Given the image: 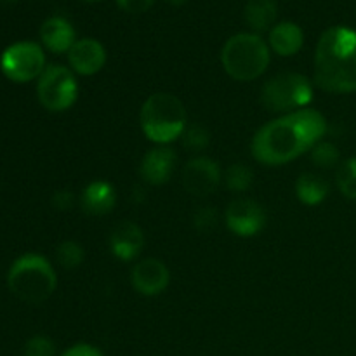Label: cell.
I'll return each instance as SVG.
<instances>
[{"label":"cell","instance_id":"11","mask_svg":"<svg viewBox=\"0 0 356 356\" xmlns=\"http://www.w3.org/2000/svg\"><path fill=\"white\" fill-rule=\"evenodd\" d=\"M68 61L72 72L76 75H96L106 65V51L96 38H80L70 49Z\"/></svg>","mask_w":356,"mask_h":356},{"label":"cell","instance_id":"27","mask_svg":"<svg viewBox=\"0 0 356 356\" xmlns=\"http://www.w3.org/2000/svg\"><path fill=\"white\" fill-rule=\"evenodd\" d=\"M118 7L129 14L146 13L155 3V0H117Z\"/></svg>","mask_w":356,"mask_h":356},{"label":"cell","instance_id":"13","mask_svg":"<svg viewBox=\"0 0 356 356\" xmlns=\"http://www.w3.org/2000/svg\"><path fill=\"white\" fill-rule=\"evenodd\" d=\"M177 155L172 148L167 146H159L153 148L143 156L141 165H139V174L145 183L152 184V186H162V184L169 183L172 177L174 169H176Z\"/></svg>","mask_w":356,"mask_h":356},{"label":"cell","instance_id":"3","mask_svg":"<svg viewBox=\"0 0 356 356\" xmlns=\"http://www.w3.org/2000/svg\"><path fill=\"white\" fill-rule=\"evenodd\" d=\"M139 124L146 138L156 145H169L181 138L186 125V110L179 97L170 92H155L143 103Z\"/></svg>","mask_w":356,"mask_h":356},{"label":"cell","instance_id":"28","mask_svg":"<svg viewBox=\"0 0 356 356\" xmlns=\"http://www.w3.org/2000/svg\"><path fill=\"white\" fill-rule=\"evenodd\" d=\"M52 205L59 211H68L75 205V195L68 190H63V191H56L54 197H52Z\"/></svg>","mask_w":356,"mask_h":356},{"label":"cell","instance_id":"10","mask_svg":"<svg viewBox=\"0 0 356 356\" xmlns=\"http://www.w3.org/2000/svg\"><path fill=\"white\" fill-rule=\"evenodd\" d=\"M226 226L232 233L238 236H254L264 228L266 214L256 200L238 198L232 202L226 209Z\"/></svg>","mask_w":356,"mask_h":356},{"label":"cell","instance_id":"19","mask_svg":"<svg viewBox=\"0 0 356 356\" xmlns=\"http://www.w3.org/2000/svg\"><path fill=\"white\" fill-rule=\"evenodd\" d=\"M296 195L302 204L318 205L329 195V183L318 174L305 172L296 181Z\"/></svg>","mask_w":356,"mask_h":356},{"label":"cell","instance_id":"4","mask_svg":"<svg viewBox=\"0 0 356 356\" xmlns=\"http://www.w3.org/2000/svg\"><path fill=\"white\" fill-rule=\"evenodd\" d=\"M7 285L21 301L28 305H40L54 294L58 278L52 264L44 256L24 254L10 266Z\"/></svg>","mask_w":356,"mask_h":356},{"label":"cell","instance_id":"23","mask_svg":"<svg viewBox=\"0 0 356 356\" xmlns=\"http://www.w3.org/2000/svg\"><path fill=\"white\" fill-rule=\"evenodd\" d=\"M312 160L316 167L320 169H330V167H336L341 160L339 148L332 143L320 141L315 148L312 149Z\"/></svg>","mask_w":356,"mask_h":356},{"label":"cell","instance_id":"32","mask_svg":"<svg viewBox=\"0 0 356 356\" xmlns=\"http://www.w3.org/2000/svg\"><path fill=\"white\" fill-rule=\"evenodd\" d=\"M83 2H90V3H92V2H101V0H83Z\"/></svg>","mask_w":356,"mask_h":356},{"label":"cell","instance_id":"8","mask_svg":"<svg viewBox=\"0 0 356 356\" xmlns=\"http://www.w3.org/2000/svg\"><path fill=\"white\" fill-rule=\"evenodd\" d=\"M44 49L35 42H16L0 56V70L9 80L17 83L30 82L44 73Z\"/></svg>","mask_w":356,"mask_h":356},{"label":"cell","instance_id":"9","mask_svg":"<svg viewBox=\"0 0 356 356\" xmlns=\"http://www.w3.org/2000/svg\"><path fill=\"white\" fill-rule=\"evenodd\" d=\"M221 184V169L209 156L191 159L183 169V186L193 197L212 195Z\"/></svg>","mask_w":356,"mask_h":356},{"label":"cell","instance_id":"17","mask_svg":"<svg viewBox=\"0 0 356 356\" xmlns=\"http://www.w3.org/2000/svg\"><path fill=\"white\" fill-rule=\"evenodd\" d=\"M268 42H270L271 51L277 52L282 58H289L301 51L302 44H305V33L299 24L284 21L271 28Z\"/></svg>","mask_w":356,"mask_h":356},{"label":"cell","instance_id":"2","mask_svg":"<svg viewBox=\"0 0 356 356\" xmlns=\"http://www.w3.org/2000/svg\"><path fill=\"white\" fill-rule=\"evenodd\" d=\"M313 82L325 92H356V31L332 26L320 37L315 49Z\"/></svg>","mask_w":356,"mask_h":356},{"label":"cell","instance_id":"29","mask_svg":"<svg viewBox=\"0 0 356 356\" xmlns=\"http://www.w3.org/2000/svg\"><path fill=\"white\" fill-rule=\"evenodd\" d=\"M61 356H104L97 350L96 346H90V344H75V346L68 348Z\"/></svg>","mask_w":356,"mask_h":356},{"label":"cell","instance_id":"25","mask_svg":"<svg viewBox=\"0 0 356 356\" xmlns=\"http://www.w3.org/2000/svg\"><path fill=\"white\" fill-rule=\"evenodd\" d=\"M218 221H219V214L212 205L197 209L193 214V226L195 229L200 233H211L212 229L218 226Z\"/></svg>","mask_w":356,"mask_h":356},{"label":"cell","instance_id":"1","mask_svg":"<svg viewBox=\"0 0 356 356\" xmlns=\"http://www.w3.org/2000/svg\"><path fill=\"white\" fill-rule=\"evenodd\" d=\"M325 132V117L318 110L302 108L263 125L252 138L250 152L264 165H284L315 148Z\"/></svg>","mask_w":356,"mask_h":356},{"label":"cell","instance_id":"15","mask_svg":"<svg viewBox=\"0 0 356 356\" xmlns=\"http://www.w3.org/2000/svg\"><path fill=\"white\" fill-rule=\"evenodd\" d=\"M40 40L44 47L54 54L70 52V49L76 42L75 28L65 17H49L40 26Z\"/></svg>","mask_w":356,"mask_h":356},{"label":"cell","instance_id":"31","mask_svg":"<svg viewBox=\"0 0 356 356\" xmlns=\"http://www.w3.org/2000/svg\"><path fill=\"white\" fill-rule=\"evenodd\" d=\"M2 3H7V6H13V3H16L17 0H0Z\"/></svg>","mask_w":356,"mask_h":356},{"label":"cell","instance_id":"14","mask_svg":"<svg viewBox=\"0 0 356 356\" xmlns=\"http://www.w3.org/2000/svg\"><path fill=\"white\" fill-rule=\"evenodd\" d=\"M145 247V235L136 222L124 221L113 228L110 235V249L115 257L132 261L141 254Z\"/></svg>","mask_w":356,"mask_h":356},{"label":"cell","instance_id":"12","mask_svg":"<svg viewBox=\"0 0 356 356\" xmlns=\"http://www.w3.org/2000/svg\"><path fill=\"white\" fill-rule=\"evenodd\" d=\"M132 287L143 296H159L167 289L170 282L169 268L160 259H143L132 268Z\"/></svg>","mask_w":356,"mask_h":356},{"label":"cell","instance_id":"7","mask_svg":"<svg viewBox=\"0 0 356 356\" xmlns=\"http://www.w3.org/2000/svg\"><path fill=\"white\" fill-rule=\"evenodd\" d=\"M37 96L42 106L49 111H66L79 97V83L70 68L51 65L44 70L37 82Z\"/></svg>","mask_w":356,"mask_h":356},{"label":"cell","instance_id":"30","mask_svg":"<svg viewBox=\"0 0 356 356\" xmlns=\"http://www.w3.org/2000/svg\"><path fill=\"white\" fill-rule=\"evenodd\" d=\"M167 2H169L170 6H174V7H181V6H184L188 0H167Z\"/></svg>","mask_w":356,"mask_h":356},{"label":"cell","instance_id":"16","mask_svg":"<svg viewBox=\"0 0 356 356\" xmlns=\"http://www.w3.org/2000/svg\"><path fill=\"white\" fill-rule=\"evenodd\" d=\"M117 204V191L108 181L97 179L87 184L80 195V205L89 216L110 214Z\"/></svg>","mask_w":356,"mask_h":356},{"label":"cell","instance_id":"21","mask_svg":"<svg viewBox=\"0 0 356 356\" xmlns=\"http://www.w3.org/2000/svg\"><path fill=\"white\" fill-rule=\"evenodd\" d=\"M252 179V170L247 165H243V163H233V165L228 167L225 174V183L228 190L236 191V193H243V191L249 190Z\"/></svg>","mask_w":356,"mask_h":356},{"label":"cell","instance_id":"20","mask_svg":"<svg viewBox=\"0 0 356 356\" xmlns=\"http://www.w3.org/2000/svg\"><path fill=\"white\" fill-rule=\"evenodd\" d=\"M336 183L344 197L356 200V156L341 163L336 174Z\"/></svg>","mask_w":356,"mask_h":356},{"label":"cell","instance_id":"6","mask_svg":"<svg viewBox=\"0 0 356 356\" xmlns=\"http://www.w3.org/2000/svg\"><path fill=\"white\" fill-rule=\"evenodd\" d=\"M313 99V83L301 73H278L261 89V103L273 113L308 108Z\"/></svg>","mask_w":356,"mask_h":356},{"label":"cell","instance_id":"22","mask_svg":"<svg viewBox=\"0 0 356 356\" xmlns=\"http://www.w3.org/2000/svg\"><path fill=\"white\" fill-rule=\"evenodd\" d=\"M56 259L65 270H75L83 263L82 245L73 242V240H66V242L59 243L58 250H56Z\"/></svg>","mask_w":356,"mask_h":356},{"label":"cell","instance_id":"5","mask_svg":"<svg viewBox=\"0 0 356 356\" xmlns=\"http://www.w3.org/2000/svg\"><path fill=\"white\" fill-rule=\"evenodd\" d=\"M270 45L257 33H236L226 40L221 51L225 72L236 82H250L270 66Z\"/></svg>","mask_w":356,"mask_h":356},{"label":"cell","instance_id":"24","mask_svg":"<svg viewBox=\"0 0 356 356\" xmlns=\"http://www.w3.org/2000/svg\"><path fill=\"white\" fill-rule=\"evenodd\" d=\"M181 138H183V146L190 152H202V149L207 148L209 141H211V134H209L207 129L198 124L184 129Z\"/></svg>","mask_w":356,"mask_h":356},{"label":"cell","instance_id":"18","mask_svg":"<svg viewBox=\"0 0 356 356\" xmlns=\"http://www.w3.org/2000/svg\"><path fill=\"white\" fill-rule=\"evenodd\" d=\"M278 6L277 0H247L243 17L254 31H266L275 26Z\"/></svg>","mask_w":356,"mask_h":356},{"label":"cell","instance_id":"26","mask_svg":"<svg viewBox=\"0 0 356 356\" xmlns=\"http://www.w3.org/2000/svg\"><path fill=\"white\" fill-rule=\"evenodd\" d=\"M23 356H56V346L49 337L33 336L24 344Z\"/></svg>","mask_w":356,"mask_h":356}]
</instances>
